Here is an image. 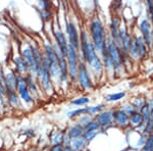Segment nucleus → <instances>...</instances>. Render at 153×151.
<instances>
[{"mask_svg":"<svg viewBox=\"0 0 153 151\" xmlns=\"http://www.w3.org/2000/svg\"><path fill=\"white\" fill-rule=\"evenodd\" d=\"M82 52L84 58L92 66L93 70L97 71V73H100L101 70H102V62L96 55L94 45L88 41L87 36L84 32L82 33Z\"/></svg>","mask_w":153,"mask_h":151,"instance_id":"f257e3e1","label":"nucleus"},{"mask_svg":"<svg viewBox=\"0 0 153 151\" xmlns=\"http://www.w3.org/2000/svg\"><path fill=\"white\" fill-rule=\"evenodd\" d=\"M91 35L94 42V48L102 53V55H104L107 51V47L105 42L104 30L98 19H95L91 23Z\"/></svg>","mask_w":153,"mask_h":151,"instance_id":"f03ea898","label":"nucleus"},{"mask_svg":"<svg viewBox=\"0 0 153 151\" xmlns=\"http://www.w3.org/2000/svg\"><path fill=\"white\" fill-rule=\"evenodd\" d=\"M106 47H107V53H108V56H109L110 60H111L113 68L118 70V68H120V65H122V61H123L120 49L117 48V45H115L114 42L112 40L108 41V44L106 45Z\"/></svg>","mask_w":153,"mask_h":151,"instance_id":"7ed1b4c3","label":"nucleus"},{"mask_svg":"<svg viewBox=\"0 0 153 151\" xmlns=\"http://www.w3.org/2000/svg\"><path fill=\"white\" fill-rule=\"evenodd\" d=\"M68 71L74 79L78 76V56H76V49L71 44L68 47Z\"/></svg>","mask_w":153,"mask_h":151,"instance_id":"20e7f679","label":"nucleus"},{"mask_svg":"<svg viewBox=\"0 0 153 151\" xmlns=\"http://www.w3.org/2000/svg\"><path fill=\"white\" fill-rule=\"evenodd\" d=\"M50 71H49V66H48V62L46 57L43 59V65H42V70L41 73L39 74V77H40L42 84H43L45 90L49 92V91L52 90V86H51V81H50Z\"/></svg>","mask_w":153,"mask_h":151,"instance_id":"39448f33","label":"nucleus"},{"mask_svg":"<svg viewBox=\"0 0 153 151\" xmlns=\"http://www.w3.org/2000/svg\"><path fill=\"white\" fill-rule=\"evenodd\" d=\"M16 88L18 91L21 95L22 99L27 103L32 102V98L29 92V87L28 84H27V80H25L23 77H18L16 78Z\"/></svg>","mask_w":153,"mask_h":151,"instance_id":"423d86ee","label":"nucleus"},{"mask_svg":"<svg viewBox=\"0 0 153 151\" xmlns=\"http://www.w3.org/2000/svg\"><path fill=\"white\" fill-rule=\"evenodd\" d=\"M78 77L80 81V85L85 89H91L92 88V82H91L90 76L84 64H80L78 68Z\"/></svg>","mask_w":153,"mask_h":151,"instance_id":"0eeeda50","label":"nucleus"},{"mask_svg":"<svg viewBox=\"0 0 153 151\" xmlns=\"http://www.w3.org/2000/svg\"><path fill=\"white\" fill-rule=\"evenodd\" d=\"M66 30H68V38H70V41H71V45L75 49L78 48L79 47V36H78V32H76L75 25L73 23L68 24Z\"/></svg>","mask_w":153,"mask_h":151,"instance_id":"6e6552de","label":"nucleus"},{"mask_svg":"<svg viewBox=\"0 0 153 151\" xmlns=\"http://www.w3.org/2000/svg\"><path fill=\"white\" fill-rule=\"evenodd\" d=\"M55 39H56V42H57L59 50L61 51L62 55L65 56V57H66V55H68V42H66V40H65V35H63L60 31H57V32H55Z\"/></svg>","mask_w":153,"mask_h":151,"instance_id":"1a4fd4ad","label":"nucleus"},{"mask_svg":"<svg viewBox=\"0 0 153 151\" xmlns=\"http://www.w3.org/2000/svg\"><path fill=\"white\" fill-rule=\"evenodd\" d=\"M112 118L118 126H127L130 122V118L127 113L123 110H115L112 112Z\"/></svg>","mask_w":153,"mask_h":151,"instance_id":"9d476101","label":"nucleus"},{"mask_svg":"<svg viewBox=\"0 0 153 151\" xmlns=\"http://www.w3.org/2000/svg\"><path fill=\"white\" fill-rule=\"evenodd\" d=\"M23 58L25 59L27 63H28L29 68H32L35 73L37 74V65H36V61L34 58L33 52H32L31 48H26L23 50Z\"/></svg>","mask_w":153,"mask_h":151,"instance_id":"9b49d317","label":"nucleus"},{"mask_svg":"<svg viewBox=\"0 0 153 151\" xmlns=\"http://www.w3.org/2000/svg\"><path fill=\"white\" fill-rule=\"evenodd\" d=\"M140 29H141V32L143 33V40H144L145 44L150 46L152 41V34L150 32V26L148 24V22L143 21L141 23V26H140Z\"/></svg>","mask_w":153,"mask_h":151,"instance_id":"f8f14e48","label":"nucleus"},{"mask_svg":"<svg viewBox=\"0 0 153 151\" xmlns=\"http://www.w3.org/2000/svg\"><path fill=\"white\" fill-rule=\"evenodd\" d=\"M112 112L111 111H104L97 116V123L99 126L109 125L112 122Z\"/></svg>","mask_w":153,"mask_h":151,"instance_id":"ddd939ff","label":"nucleus"},{"mask_svg":"<svg viewBox=\"0 0 153 151\" xmlns=\"http://www.w3.org/2000/svg\"><path fill=\"white\" fill-rule=\"evenodd\" d=\"M135 45L138 51V55L141 56V57H144L147 53V50H146V44H145L142 37H137V38H136Z\"/></svg>","mask_w":153,"mask_h":151,"instance_id":"4468645a","label":"nucleus"},{"mask_svg":"<svg viewBox=\"0 0 153 151\" xmlns=\"http://www.w3.org/2000/svg\"><path fill=\"white\" fill-rule=\"evenodd\" d=\"M83 131H84V128L82 126L80 125H76L74 127H71L68 131V137L71 138V139H76L79 138L80 136L83 135Z\"/></svg>","mask_w":153,"mask_h":151,"instance_id":"2eb2a0df","label":"nucleus"},{"mask_svg":"<svg viewBox=\"0 0 153 151\" xmlns=\"http://www.w3.org/2000/svg\"><path fill=\"white\" fill-rule=\"evenodd\" d=\"M14 62L16 64V68L21 74H25L28 70L29 65L23 57H16L14 58Z\"/></svg>","mask_w":153,"mask_h":151,"instance_id":"dca6fc26","label":"nucleus"},{"mask_svg":"<svg viewBox=\"0 0 153 151\" xmlns=\"http://www.w3.org/2000/svg\"><path fill=\"white\" fill-rule=\"evenodd\" d=\"M130 122H131L132 125H134V126H140L141 123H144V121H143V116H142L141 113L135 112V113H133V115H131Z\"/></svg>","mask_w":153,"mask_h":151,"instance_id":"f3484780","label":"nucleus"},{"mask_svg":"<svg viewBox=\"0 0 153 151\" xmlns=\"http://www.w3.org/2000/svg\"><path fill=\"white\" fill-rule=\"evenodd\" d=\"M150 107H149V105L147 104H144L142 106V112H141V115L143 116V121H144V123H148L149 122V120H150Z\"/></svg>","mask_w":153,"mask_h":151,"instance_id":"a211bd4d","label":"nucleus"},{"mask_svg":"<svg viewBox=\"0 0 153 151\" xmlns=\"http://www.w3.org/2000/svg\"><path fill=\"white\" fill-rule=\"evenodd\" d=\"M84 145H85V140L81 139V138H76V139L73 140V147L76 151L83 149Z\"/></svg>","mask_w":153,"mask_h":151,"instance_id":"6ab92c4d","label":"nucleus"},{"mask_svg":"<svg viewBox=\"0 0 153 151\" xmlns=\"http://www.w3.org/2000/svg\"><path fill=\"white\" fill-rule=\"evenodd\" d=\"M7 94H8L9 102L14 106L19 105V98H18V96H16V91H7Z\"/></svg>","mask_w":153,"mask_h":151,"instance_id":"aec40b11","label":"nucleus"},{"mask_svg":"<svg viewBox=\"0 0 153 151\" xmlns=\"http://www.w3.org/2000/svg\"><path fill=\"white\" fill-rule=\"evenodd\" d=\"M99 127H100V126L98 125L97 123L91 122V123H88L87 125H86L85 130H86V132H95L96 130H98V129H99Z\"/></svg>","mask_w":153,"mask_h":151,"instance_id":"412c9836","label":"nucleus"},{"mask_svg":"<svg viewBox=\"0 0 153 151\" xmlns=\"http://www.w3.org/2000/svg\"><path fill=\"white\" fill-rule=\"evenodd\" d=\"M125 96L124 92H120V93H115V94H110V95L106 96V100L107 101H117L118 99L123 98Z\"/></svg>","mask_w":153,"mask_h":151,"instance_id":"4be33fe9","label":"nucleus"},{"mask_svg":"<svg viewBox=\"0 0 153 151\" xmlns=\"http://www.w3.org/2000/svg\"><path fill=\"white\" fill-rule=\"evenodd\" d=\"M87 112H90V111H89V107L88 108H81V109L71 111V112L68 113V118H74V116L84 115V113H87Z\"/></svg>","mask_w":153,"mask_h":151,"instance_id":"5701e85b","label":"nucleus"},{"mask_svg":"<svg viewBox=\"0 0 153 151\" xmlns=\"http://www.w3.org/2000/svg\"><path fill=\"white\" fill-rule=\"evenodd\" d=\"M62 140H63V135H62V134H61L60 132L55 133L54 137L52 138V142H53V144H54V145L59 144V143H60Z\"/></svg>","mask_w":153,"mask_h":151,"instance_id":"b1692460","label":"nucleus"},{"mask_svg":"<svg viewBox=\"0 0 153 151\" xmlns=\"http://www.w3.org/2000/svg\"><path fill=\"white\" fill-rule=\"evenodd\" d=\"M88 102H89V99L87 97H83V98H79V99L74 100L73 104H75V105H84V104H87Z\"/></svg>","mask_w":153,"mask_h":151,"instance_id":"393cba45","label":"nucleus"},{"mask_svg":"<svg viewBox=\"0 0 153 151\" xmlns=\"http://www.w3.org/2000/svg\"><path fill=\"white\" fill-rule=\"evenodd\" d=\"M152 146H153V135L150 136L149 139L147 140V143L145 145V150L144 151H149L152 149Z\"/></svg>","mask_w":153,"mask_h":151,"instance_id":"a878e982","label":"nucleus"},{"mask_svg":"<svg viewBox=\"0 0 153 151\" xmlns=\"http://www.w3.org/2000/svg\"><path fill=\"white\" fill-rule=\"evenodd\" d=\"M96 136V132H86L84 134V138L83 139L85 141H88V140H92Z\"/></svg>","mask_w":153,"mask_h":151,"instance_id":"bb28decb","label":"nucleus"},{"mask_svg":"<svg viewBox=\"0 0 153 151\" xmlns=\"http://www.w3.org/2000/svg\"><path fill=\"white\" fill-rule=\"evenodd\" d=\"M153 131V123L152 122H148L147 123H146V128H145V132H146L147 134L148 133H151Z\"/></svg>","mask_w":153,"mask_h":151,"instance_id":"cd10ccee","label":"nucleus"},{"mask_svg":"<svg viewBox=\"0 0 153 151\" xmlns=\"http://www.w3.org/2000/svg\"><path fill=\"white\" fill-rule=\"evenodd\" d=\"M63 149H65V148L62 147L61 144H56L51 148V151H63Z\"/></svg>","mask_w":153,"mask_h":151,"instance_id":"c85d7f7f","label":"nucleus"},{"mask_svg":"<svg viewBox=\"0 0 153 151\" xmlns=\"http://www.w3.org/2000/svg\"><path fill=\"white\" fill-rule=\"evenodd\" d=\"M5 94H6V88L0 83V95L3 96V95H5Z\"/></svg>","mask_w":153,"mask_h":151,"instance_id":"c756f323","label":"nucleus"},{"mask_svg":"<svg viewBox=\"0 0 153 151\" xmlns=\"http://www.w3.org/2000/svg\"><path fill=\"white\" fill-rule=\"evenodd\" d=\"M63 151H76L75 149H74V148H71V147H65V149H63Z\"/></svg>","mask_w":153,"mask_h":151,"instance_id":"7c9ffc66","label":"nucleus"},{"mask_svg":"<svg viewBox=\"0 0 153 151\" xmlns=\"http://www.w3.org/2000/svg\"><path fill=\"white\" fill-rule=\"evenodd\" d=\"M3 103V100H2V97H1V95H0V105Z\"/></svg>","mask_w":153,"mask_h":151,"instance_id":"2f4dec72","label":"nucleus"},{"mask_svg":"<svg viewBox=\"0 0 153 151\" xmlns=\"http://www.w3.org/2000/svg\"><path fill=\"white\" fill-rule=\"evenodd\" d=\"M32 151H37V150H32Z\"/></svg>","mask_w":153,"mask_h":151,"instance_id":"473e14b6","label":"nucleus"}]
</instances>
